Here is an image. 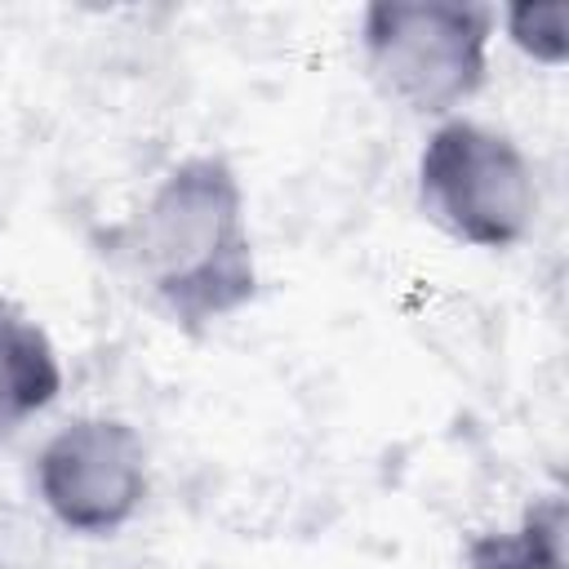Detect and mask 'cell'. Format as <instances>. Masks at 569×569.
<instances>
[{"instance_id":"cell-1","label":"cell","mask_w":569,"mask_h":569,"mask_svg":"<svg viewBox=\"0 0 569 569\" xmlns=\"http://www.w3.org/2000/svg\"><path fill=\"white\" fill-rule=\"evenodd\" d=\"M133 262L156 302L200 333L258 293L244 191L222 156H187L164 173L133 227Z\"/></svg>"},{"instance_id":"cell-2","label":"cell","mask_w":569,"mask_h":569,"mask_svg":"<svg viewBox=\"0 0 569 569\" xmlns=\"http://www.w3.org/2000/svg\"><path fill=\"white\" fill-rule=\"evenodd\" d=\"M418 196L436 227L476 249L520 244L538 209L533 169L520 147L476 120H449L427 138Z\"/></svg>"},{"instance_id":"cell-3","label":"cell","mask_w":569,"mask_h":569,"mask_svg":"<svg viewBox=\"0 0 569 569\" xmlns=\"http://www.w3.org/2000/svg\"><path fill=\"white\" fill-rule=\"evenodd\" d=\"M489 31L493 13L485 4L378 0L360 22L373 80L422 116H440L485 84Z\"/></svg>"},{"instance_id":"cell-4","label":"cell","mask_w":569,"mask_h":569,"mask_svg":"<svg viewBox=\"0 0 569 569\" xmlns=\"http://www.w3.org/2000/svg\"><path fill=\"white\" fill-rule=\"evenodd\" d=\"M36 489L62 529L111 538L147 498L142 436L120 418H76L40 449Z\"/></svg>"},{"instance_id":"cell-5","label":"cell","mask_w":569,"mask_h":569,"mask_svg":"<svg viewBox=\"0 0 569 569\" xmlns=\"http://www.w3.org/2000/svg\"><path fill=\"white\" fill-rule=\"evenodd\" d=\"M62 391V365L49 333L0 298V440H9L27 418L53 405Z\"/></svg>"},{"instance_id":"cell-6","label":"cell","mask_w":569,"mask_h":569,"mask_svg":"<svg viewBox=\"0 0 569 569\" xmlns=\"http://www.w3.org/2000/svg\"><path fill=\"white\" fill-rule=\"evenodd\" d=\"M467 569H565V498H538L516 529L467 538Z\"/></svg>"},{"instance_id":"cell-7","label":"cell","mask_w":569,"mask_h":569,"mask_svg":"<svg viewBox=\"0 0 569 569\" xmlns=\"http://www.w3.org/2000/svg\"><path fill=\"white\" fill-rule=\"evenodd\" d=\"M565 22H569V9H565V4H511V9H507V31H511V40H516L533 62H547V67H560L565 53H569Z\"/></svg>"},{"instance_id":"cell-8","label":"cell","mask_w":569,"mask_h":569,"mask_svg":"<svg viewBox=\"0 0 569 569\" xmlns=\"http://www.w3.org/2000/svg\"><path fill=\"white\" fill-rule=\"evenodd\" d=\"M0 569H9V565H4V560H0Z\"/></svg>"}]
</instances>
